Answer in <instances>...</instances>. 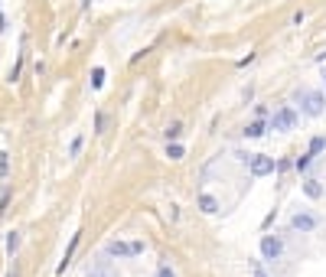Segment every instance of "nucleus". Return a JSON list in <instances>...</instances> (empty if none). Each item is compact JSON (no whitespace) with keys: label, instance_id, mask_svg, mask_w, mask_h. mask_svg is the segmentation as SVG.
<instances>
[{"label":"nucleus","instance_id":"obj_1","mask_svg":"<svg viewBox=\"0 0 326 277\" xmlns=\"http://www.w3.org/2000/svg\"><path fill=\"white\" fill-rule=\"evenodd\" d=\"M297 104H300V114H307V118H320L323 114V95L320 92H297Z\"/></svg>","mask_w":326,"mask_h":277},{"label":"nucleus","instance_id":"obj_2","mask_svg":"<svg viewBox=\"0 0 326 277\" xmlns=\"http://www.w3.org/2000/svg\"><path fill=\"white\" fill-rule=\"evenodd\" d=\"M140 251H144V241H131V245L127 241H108L105 245L108 258H131V254H140Z\"/></svg>","mask_w":326,"mask_h":277},{"label":"nucleus","instance_id":"obj_3","mask_svg":"<svg viewBox=\"0 0 326 277\" xmlns=\"http://www.w3.org/2000/svg\"><path fill=\"white\" fill-rule=\"evenodd\" d=\"M297 124V111L294 108H280L271 114V121H268V127L271 131H290V127Z\"/></svg>","mask_w":326,"mask_h":277},{"label":"nucleus","instance_id":"obj_4","mask_svg":"<svg viewBox=\"0 0 326 277\" xmlns=\"http://www.w3.org/2000/svg\"><path fill=\"white\" fill-rule=\"evenodd\" d=\"M280 254H284V241L274 238V235H264L261 238V258L264 261H277Z\"/></svg>","mask_w":326,"mask_h":277},{"label":"nucleus","instance_id":"obj_5","mask_svg":"<svg viewBox=\"0 0 326 277\" xmlns=\"http://www.w3.org/2000/svg\"><path fill=\"white\" fill-rule=\"evenodd\" d=\"M251 173L255 176H268V173H274L277 170V163H274V157H251Z\"/></svg>","mask_w":326,"mask_h":277},{"label":"nucleus","instance_id":"obj_6","mask_svg":"<svg viewBox=\"0 0 326 277\" xmlns=\"http://www.w3.org/2000/svg\"><path fill=\"white\" fill-rule=\"evenodd\" d=\"M290 229H294V231H313V229H317V219H313V215H300V212H297L294 219H290Z\"/></svg>","mask_w":326,"mask_h":277},{"label":"nucleus","instance_id":"obj_7","mask_svg":"<svg viewBox=\"0 0 326 277\" xmlns=\"http://www.w3.org/2000/svg\"><path fill=\"white\" fill-rule=\"evenodd\" d=\"M88 277H117V271L111 268V261H95L88 268Z\"/></svg>","mask_w":326,"mask_h":277},{"label":"nucleus","instance_id":"obj_8","mask_svg":"<svg viewBox=\"0 0 326 277\" xmlns=\"http://www.w3.org/2000/svg\"><path fill=\"white\" fill-rule=\"evenodd\" d=\"M199 209H202L206 215H216V212H218V202L209 196V192H202V196H199Z\"/></svg>","mask_w":326,"mask_h":277},{"label":"nucleus","instance_id":"obj_9","mask_svg":"<svg viewBox=\"0 0 326 277\" xmlns=\"http://www.w3.org/2000/svg\"><path fill=\"white\" fill-rule=\"evenodd\" d=\"M303 192H307L310 199H320L323 196V186H320V180H307L303 183Z\"/></svg>","mask_w":326,"mask_h":277},{"label":"nucleus","instance_id":"obj_10","mask_svg":"<svg viewBox=\"0 0 326 277\" xmlns=\"http://www.w3.org/2000/svg\"><path fill=\"white\" fill-rule=\"evenodd\" d=\"M264 131H268V124H264V121H255V124L245 127V137H261Z\"/></svg>","mask_w":326,"mask_h":277},{"label":"nucleus","instance_id":"obj_11","mask_svg":"<svg viewBox=\"0 0 326 277\" xmlns=\"http://www.w3.org/2000/svg\"><path fill=\"white\" fill-rule=\"evenodd\" d=\"M166 157H170V160H183V157H186L183 143H166Z\"/></svg>","mask_w":326,"mask_h":277},{"label":"nucleus","instance_id":"obj_12","mask_svg":"<svg viewBox=\"0 0 326 277\" xmlns=\"http://www.w3.org/2000/svg\"><path fill=\"white\" fill-rule=\"evenodd\" d=\"M16 248H20V231H10L7 235V254H16Z\"/></svg>","mask_w":326,"mask_h":277},{"label":"nucleus","instance_id":"obj_13","mask_svg":"<svg viewBox=\"0 0 326 277\" xmlns=\"http://www.w3.org/2000/svg\"><path fill=\"white\" fill-rule=\"evenodd\" d=\"M323 147H326V137H313V140H310V153H313V157H317Z\"/></svg>","mask_w":326,"mask_h":277},{"label":"nucleus","instance_id":"obj_14","mask_svg":"<svg viewBox=\"0 0 326 277\" xmlns=\"http://www.w3.org/2000/svg\"><path fill=\"white\" fill-rule=\"evenodd\" d=\"M101 82H105V69L98 65V69L92 72V88H101Z\"/></svg>","mask_w":326,"mask_h":277},{"label":"nucleus","instance_id":"obj_15","mask_svg":"<svg viewBox=\"0 0 326 277\" xmlns=\"http://www.w3.org/2000/svg\"><path fill=\"white\" fill-rule=\"evenodd\" d=\"M310 160H313V153L307 150L303 157H297V163H294V166H297V170H307V166H310Z\"/></svg>","mask_w":326,"mask_h":277},{"label":"nucleus","instance_id":"obj_16","mask_svg":"<svg viewBox=\"0 0 326 277\" xmlns=\"http://www.w3.org/2000/svg\"><path fill=\"white\" fill-rule=\"evenodd\" d=\"M179 134H183V127H179V124H170V127H166V140H176Z\"/></svg>","mask_w":326,"mask_h":277},{"label":"nucleus","instance_id":"obj_17","mask_svg":"<svg viewBox=\"0 0 326 277\" xmlns=\"http://www.w3.org/2000/svg\"><path fill=\"white\" fill-rule=\"evenodd\" d=\"M82 143H85L82 137H75V140H72V147H69V157H78V150H82Z\"/></svg>","mask_w":326,"mask_h":277},{"label":"nucleus","instance_id":"obj_18","mask_svg":"<svg viewBox=\"0 0 326 277\" xmlns=\"http://www.w3.org/2000/svg\"><path fill=\"white\" fill-rule=\"evenodd\" d=\"M157 277H176V274H173V268H170V264H160V271H157Z\"/></svg>","mask_w":326,"mask_h":277},{"label":"nucleus","instance_id":"obj_19","mask_svg":"<svg viewBox=\"0 0 326 277\" xmlns=\"http://www.w3.org/2000/svg\"><path fill=\"white\" fill-rule=\"evenodd\" d=\"M255 277H268V274H264V271H261V268L255 264Z\"/></svg>","mask_w":326,"mask_h":277},{"label":"nucleus","instance_id":"obj_20","mask_svg":"<svg viewBox=\"0 0 326 277\" xmlns=\"http://www.w3.org/2000/svg\"><path fill=\"white\" fill-rule=\"evenodd\" d=\"M323 82H326V69H323Z\"/></svg>","mask_w":326,"mask_h":277}]
</instances>
